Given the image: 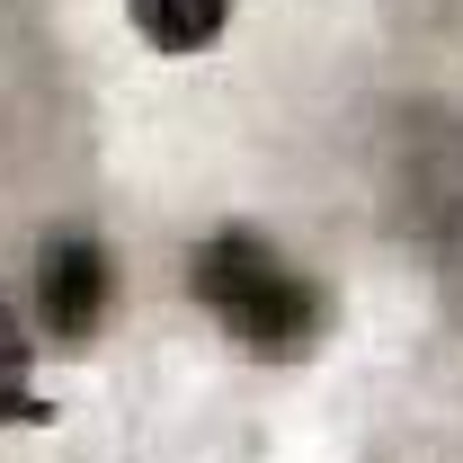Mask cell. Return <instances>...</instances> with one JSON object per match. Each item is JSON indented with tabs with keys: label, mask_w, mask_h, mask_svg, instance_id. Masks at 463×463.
I'll return each mask as SVG.
<instances>
[{
	"label": "cell",
	"mask_w": 463,
	"mask_h": 463,
	"mask_svg": "<svg viewBox=\"0 0 463 463\" xmlns=\"http://www.w3.org/2000/svg\"><path fill=\"white\" fill-rule=\"evenodd\" d=\"M187 286L205 303V321L241 339L250 356H303V347L321 339V294L312 277L294 268L277 241H259V232H205L196 241V259H187Z\"/></svg>",
	"instance_id": "obj_1"
},
{
	"label": "cell",
	"mask_w": 463,
	"mask_h": 463,
	"mask_svg": "<svg viewBox=\"0 0 463 463\" xmlns=\"http://www.w3.org/2000/svg\"><path fill=\"white\" fill-rule=\"evenodd\" d=\"M108 250L90 241V232H54L45 250H36V312H45V330L54 339H99V321H108Z\"/></svg>",
	"instance_id": "obj_2"
},
{
	"label": "cell",
	"mask_w": 463,
	"mask_h": 463,
	"mask_svg": "<svg viewBox=\"0 0 463 463\" xmlns=\"http://www.w3.org/2000/svg\"><path fill=\"white\" fill-rule=\"evenodd\" d=\"M125 18L152 54H205L232 27V0H125Z\"/></svg>",
	"instance_id": "obj_3"
},
{
	"label": "cell",
	"mask_w": 463,
	"mask_h": 463,
	"mask_svg": "<svg viewBox=\"0 0 463 463\" xmlns=\"http://www.w3.org/2000/svg\"><path fill=\"white\" fill-rule=\"evenodd\" d=\"M18 419H45V402L27 392V330H18V312L0 294V428H18Z\"/></svg>",
	"instance_id": "obj_4"
}]
</instances>
